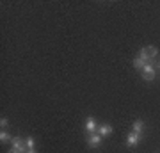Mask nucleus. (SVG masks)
<instances>
[{
  "instance_id": "0eeeda50",
  "label": "nucleus",
  "mask_w": 160,
  "mask_h": 153,
  "mask_svg": "<svg viewBox=\"0 0 160 153\" xmlns=\"http://www.w3.org/2000/svg\"><path fill=\"white\" fill-rule=\"evenodd\" d=\"M144 130H146V125H144L142 119H135V121L132 123V132H135V134H141V135H142Z\"/></svg>"
},
{
  "instance_id": "ddd939ff",
  "label": "nucleus",
  "mask_w": 160,
  "mask_h": 153,
  "mask_svg": "<svg viewBox=\"0 0 160 153\" xmlns=\"http://www.w3.org/2000/svg\"><path fill=\"white\" fill-rule=\"evenodd\" d=\"M7 153H20V151H18V150H12V148H11V150H9Z\"/></svg>"
},
{
  "instance_id": "7ed1b4c3",
  "label": "nucleus",
  "mask_w": 160,
  "mask_h": 153,
  "mask_svg": "<svg viewBox=\"0 0 160 153\" xmlns=\"http://www.w3.org/2000/svg\"><path fill=\"white\" fill-rule=\"evenodd\" d=\"M98 123L94 118H86V121H84V128H86L87 134H96L98 132Z\"/></svg>"
},
{
  "instance_id": "1a4fd4ad",
  "label": "nucleus",
  "mask_w": 160,
  "mask_h": 153,
  "mask_svg": "<svg viewBox=\"0 0 160 153\" xmlns=\"http://www.w3.org/2000/svg\"><path fill=\"white\" fill-rule=\"evenodd\" d=\"M11 141H12V137L9 135V134H7L6 130L0 132V142H2V144H4V142H11Z\"/></svg>"
},
{
  "instance_id": "6e6552de",
  "label": "nucleus",
  "mask_w": 160,
  "mask_h": 153,
  "mask_svg": "<svg viewBox=\"0 0 160 153\" xmlns=\"http://www.w3.org/2000/svg\"><path fill=\"white\" fill-rule=\"evenodd\" d=\"M144 66H146V63H144V61H141L139 57H135V59H133V68L137 69V71H142Z\"/></svg>"
},
{
  "instance_id": "39448f33",
  "label": "nucleus",
  "mask_w": 160,
  "mask_h": 153,
  "mask_svg": "<svg viewBox=\"0 0 160 153\" xmlns=\"http://www.w3.org/2000/svg\"><path fill=\"white\" fill-rule=\"evenodd\" d=\"M112 132H114V128H112V125H109V123H103V125L98 126V134L105 139V137L112 135Z\"/></svg>"
},
{
  "instance_id": "423d86ee",
  "label": "nucleus",
  "mask_w": 160,
  "mask_h": 153,
  "mask_svg": "<svg viewBox=\"0 0 160 153\" xmlns=\"http://www.w3.org/2000/svg\"><path fill=\"white\" fill-rule=\"evenodd\" d=\"M141 75H142V79L144 80H153L155 79V66H149V64H146L144 66V69L141 71Z\"/></svg>"
},
{
  "instance_id": "f8f14e48",
  "label": "nucleus",
  "mask_w": 160,
  "mask_h": 153,
  "mask_svg": "<svg viewBox=\"0 0 160 153\" xmlns=\"http://www.w3.org/2000/svg\"><path fill=\"white\" fill-rule=\"evenodd\" d=\"M0 126H2V130H4V128H7V126H9V119L2 116V118H0Z\"/></svg>"
},
{
  "instance_id": "f257e3e1",
  "label": "nucleus",
  "mask_w": 160,
  "mask_h": 153,
  "mask_svg": "<svg viewBox=\"0 0 160 153\" xmlns=\"http://www.w3.org/2000/svg\"><path fill=\"white\" fill-rule=\"evenodd\" d=\"M11 146H12V150H18L20 153H27L29 151V148L25 146V139H22V137H12Z\"/></svg>"
},
{
  "instance_id": "9d476101",
  "label": "nucleus",
  "mask_w": 160,
  "mask_h": 153,
  "mask_svg": "<svg viewBox=\"0 0 160 153\" xmlns=\"http://www.w3.org/2000/svg\"><path fill=\"white\" fill-rule=\"evenodd\" d=\"M25 146L29 150H36V139L34 137H25Z\"/></svg>"
},
{
  "instance_id": "9b49d317",
  "label": "nucleus",
  "mask_w": 160,
  "mask_h": 153,
  "mask_svg": "<svg viewBox=\"0 0 160 153\" xmlns=\"http://www.w3.org/2000/svg\"><path fill=\"white\" fill-rule=\"evenodd\" d=\"M146 50H148V55H149V59H155V57L158 55V48H157V46H148Z\"/></svg>"
},
{
  "instance_id": "2eb2a0df",
  "label": "nucleus",
  "mask_w": 160,
  "mask_h": 153,
  "mask_svg": "<svg viewBox=\"0 0 160 153\" xmlns=\"http://www.w3.org/2000/svg\"><path fill=\"white\" fill-rule=\"evenodd\" d=\"M157 68H160V64H158V66H157Z\"/></svg>"
},
{
  "instance_id": "4468645a",
  "label": "nucleus",
  "mask_w": 160,
  "mask_h": 153,
  "mask_svg": "<svg viewBox=\"0 0 160 153\" xmlns=\"http://www.w3.org/2000/svg\"><path fill=\"white\" fill-rule=\"evenodd\" d=\"M27 153H38V151H36V150H29Z\"/></svg>"
},
{
  "instance_id": "20e7f679",
  "label": "nucleus",
  "mask_w": 160,
  "mask_h": 153,
  "mask_svg": "<svg viewBox=\"0 0 160 153\" xmlns=\"http://www.w3.org/2000/svg\"><path fill=\"white\" fill-rule=\"evenodd\" d=\"M102 141H103V137L100 135V134H89L87 135V146L89 148H98L100 144H102Z\"/></svg>"
},
{
  "instance_id": "f03ea898",
  "label": "nucleus",
  "mask_w": 160,
  "mask_h": 153,
  "mask_svg": "<svg viewBox=\"0 0 160 153\" xmlns=\"http://www.w3.org/2000/svg\"><path fill=\"white\" fill-rule=\"evenodd\" d=\"M141 139H142V135H141V134L130 132V134L126 135V146H128V148H135L139 142H141Z\"/></svg>"
}]
</instances>
